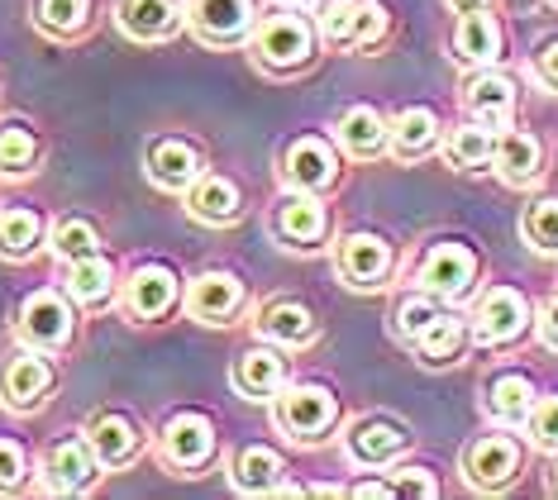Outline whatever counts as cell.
Masks as SVG:
<instances>
[{"label": "cell", "mask_w": 558, "mask_h": 500, "mask_svg": "<svg viewBox=\"0 0 558 500\" xmlns=\"http://www.w3.org/2000/svg\"><path fill=\"white\" fill-rule=\"evenodd\" d=\"M239 305H244V286H239L230 272H206L186 291V310H192L201 325H225Z\"/></svg>", "instance_id": "cell-14"}, {"label": "cell", "mask_w": 558, "mask_h": 500, "mask_svg": "<svg viewBox=\"0 0 558 500\" xmlns=\"http://www.w3.org/2000/svg\"><path fill=\"white\" fill-rule=\"evenodd\" d=\"M539 329H544V339H549L554 349H558V296H554L549 305H544V315H539Z\"/></svg>", "instance_id": "cell-44"}, {"label": "cell", "mask_w": 558, "mask_h": 500, "mask_svg": "<svg viewBox=\"0 0 558 500\" xmlns=\"http://www.w3.org/2000/svg\"><path fill=\"white\" fill-rule=\"evenodd\" d=\"M468 114H473L477 124H487L492 134L511 130V114H515V82L501 72H482L468 82V96H463Z\"/></svg>", "instance_id": "cell-9"}, {"label": "cell", "mask_w": 558, "mask_h": 500, "mask_svg": "<svg viewBox=\"0 0 558 500\" xmlns=\"http://www.w3.org/2000/svg\"><path fill=\"white\" fill-rule=\"evenodd\" d=\"M411 343H415V353H421L425 363H435V367L439 363H459V353H463V343H468V325H463L459 315H444L439 310Z\"/></svg>", "instance_id": "cell-28"}, {"label": "cell", "mask_w": 558, "mask_h": 500, "mask_svg": "<svg viewBox=\"0 0 558 500\" xmlns=\"http://www.w3.org/2000/svg\"><path fill=\"white\" fill-rule=\"evenodd\" d=\"M29 477V458H24V448L15 439H0V491H15Z\"/></svg>", "instance_id": "cell-40"}, {"label": "cell", "mask_w": 558, "mask_h": 500, "mask_svg": "<svg viewBox=\"0 0 558 500\" xmlns=\"http://www.w3.org/2000/svg\"><path fill=\"white\" fill-rule=\"evenodd\" d=\"M439 144V120H435V110H425V106H415V110H401L397 114V124H391V153L397 158H425L429 148Z\"/></svg>", "instance_id": "cell-30"}, {"label": "cell", "mask_w": 558, "mask_h": 500, "mask_svg": "<svg viewBox=\"0 0 558 500\" xmlns=\"http://www.w3.org/2000/svg\"><path fill=\"white\" fill-rule=\"evenodd\" d=\"M201 162H196V148L182 144V138H158L148 148V176L162 186V191H186L196 182Z\"/></svg>", "instance_id": "cell-23"}, {"label": "cell", "mask_w": 558, "mask_h": 500, "mask_svg": "<svg viewBox=\"0 0 558 500\" xmlns=\"http://www.w3.org/2000/svg\"><path fill=\"white\" fill-rule=\"evenodd\" d=\"M339 272H344V281L359 291L383 286L387 272H391V248L377 234H349L339 243Z\"/></svg>", "instance_id": "cell-11"}, {"label": "cell", "mask_w": 558, "mask_h": 500, "mask_svg": "<svg viewBox=\"0 0 558 500\" xmlns=\"http://www.w3.org/2000/svg\"><path fill=\"white\" fill-rule=\"evenodd\" d=\"M86 443H92L96 463L124 467L138 453V429H134L130 415H116V410H106V415L92 419V429H86Z\"/></svg>", "instance_id": "cell-18"}, {"label": "cell", "mask_w": 558, "mask_h": 500, "mask_svg": "<svg viewBox=\"0 0 558 500\" xmlns=\"http://www.w3.org/2000/svg\"><path fill=\"white\" fill-rule=\"evenodd\" d=\"M453 10H459V15H468V10H482V5H492V0H449Z\"/></svg>", "instance_id": "cell-46"}, {"label": "cell", "mask_w": 558, "mask_h": 500, "mask_svg": "<svg viewBox=\"0 0 558 500\" xmlns=\"http://www.w3.org/2000/svg\"><path fill=\"white\" fill-rule=\"evenodd\" d=\"M96 481V453L82 439H62L48 453V486L53 491H86Z\"/></svg>", "instance_id": "cell-22"}, {"label": "cell", "mask_w": 558, "mask_h": 500, "mask_svg": "<svg viewBox=\"0 0 558 500\" xmlns=\"http://www.w3.org/2000/svg\"><path fill=\"white\" fill-rule=\"evenodd\" d=\"M339 144H344L353 158H377V153L391 144V124L373 106H353L344 120H339Z\"/></svg>", "instance_id": "cell-26"}, {"label": "cell", "mask_w": 558, "mask_h": 500, "mask_svg": "<svg viewBox=\"0 0 558 500\" xmlns=\"http://www.w3.org/2000/svg\"><path fill=\"white\" fill-rule=\"evenodd\" d=\"M477 281V253L468 243H435L421 263V286L429 296L459 301L468 296V286Z\"/></svg>", "instance_id": "cell-4"}, {"label": "cell", "mask_w": 558, "mask_h": 500, "mask_svg": "<svg viewBox=\"0 0 558 500\" xmlns=\"http://www.w3.org/2000/svg\"><path fill=\"white\" fill-rule=\"evenodd\" d=\"M525 325H530V305L511 286H492L473 310L477 343H492V349H497V343H515L520 333H525Z\"/></svg>", "instance_id": "cell-6"}, {"label": "cell", "mask_w": 558, "mask_h": 500, "mask_svg": "<svg viewBox=\"0 0 558 500\" xmlns=\"http://www.w3.org/2000/svg\"><path fill=\"white\" fill-rule=\"evenodd\" d=\"M492 153H497V138H492V130L477 120L444 138V158L453 167H482V162H492Z\"/></svg>", "instance_id": "cell-33"}, {"label": "cell", "mask_w": 558, "mask_h": 500, "mask_svg": "<svg viewBox=\"0 0 558 500\" xmlns=\"http://www.w3.org/2000/svg\"><path fill=\"white\" fill-rule=\"evenodd\" d=\"M186 210H192L201 224H234L239 191H234V182H225V176H196L192 191H186Z\"/></svg>", "instance_id": "cell-25"}, {"label": "cell", "mask_w": 558, "mask_h": 500, "mask_svg": "<svg viewBox=\"0 0 558 500\" xmlns=\"http://www.w3.org/2000/svg\"><path fill=\"white\" fill-rule=\"evenodd\" d=\"M234 486L248 496H268V491H282V458L272 448H244L234 458Z\"/></svg>", "instance_id": "cell-31"}, {"label": "cell", "mask_w": 558, "mask_h": 500, "mask_svg": "<svg viewBox=\"0 0 558 500\" xmlns=\"http://www.w3.org/2000/svg\"><path fill=\"white\" fill-rule=\"evenodd\" d=\"M86 15H92V0H39V24L58 38L77 34Z\"/></svg>", "instance_id": "cell-37"}, {"label": "cell", "mask_w": 558, "mask_h": 500, "mask_svg": "<svg viewBox=\"0 0 558 500\" xmlns=\"http://www.w3.org/2000/svg\"><path fill=\"white\" fill-rule=\"evenodd\" d=\"M520 234L530 248L539 253H558V200H530L520 215Z\"/></svg>", "instance_id": "cell-35"}, {"label": "cell", "mask_w": 558, "mask_h": 500, "mask_svg": "<svg viewBox=\"0 0 558 500\" xmlns=\"http://www.w3.org/2000/svg\"><path fill=\"white\" fill-rule=\"evenodd\" d=\"M335 419H339V405L325 387H291L282 401H277V425H282L296 443L325 439Z\"/></svg>", "instance_id": "cell-2"}, {"label": "cell", "mask_w": 558, "mask_h": 500, "mask_svg": "<svg viewBox=\"0 0 558 500\" xmlns=\"http://www.w3.org/2000/svg\"><path fill=\"white\" fill-rule=\"evenodd\" d=\"M20 333L29 349H62V343L72 339V310L68 301L53 296V291H39V296H29L20 305Z\"/></svg>", "instance_id": "cell-7"}, {"label": "cell", "mask_w": 558, "mask_h": 500, "mask_svg": "<svg viewBox=\"0 0 558 500\" xmlns=\"http://www.w3.org/2000/svg\"><path fill=\"white\" fill-rule=\"evenodd\" d=\"M253 24V0H192V29L206 44H239Z\"/></svg>", "instance_id": "cell-12"}, {"label": "cell", "mask_w": 558, "mask_h": 500, "mask_svg": "<svg viewBox=\"0 0 558 500\" xmlns=\"http://www.w3.org/2000/svg\"><path fill=\"white\" fill-rule=\"evenodd\" d=\"M162 458L182 472H196L215 458V429L206 415H177L168 429H162Z\"/></svg>", "instance_id": "cell-8"}, {"label": "cell", "mask_w": 558, "mask_h": 500, "mask_svg": "<svg viewBox=\"0 0 558 500\" xmlns=\"http://www.w3.org/2000/svg\"><path fill=\"white\" fill-rule=\"evenodd\" d=\"M554 486H558V467H554Z\"/></svg>", "instance_id": "cell-48"}, {"label": "cell", "mask_w": 558, "mask_h": 500, "mask_svg": "<svg viewBox=\"0 0 558 500\" xmlns=\"http://www.w3.org/2000/svg\"><path fill=\"white\" fill-rule=\"evenodd\" d=\"M530 443L544 448V453H558V395H539L525 415Z\"/></svg>", "instance_id": "cell-39"}, {"label": "cell", "mask_w": 558, "mask_h": 500, "mask_svg": "<svg viewBox=\"0 0 558 500\" xmlns=\"http://www.w3.org/2000/svg\"><path fill=\"white\" fill-rule=\"evenodd\" d=\"M335 176H339V162L325 138H296L287 148V182L296 191H325L335 186Z\"/></svg>", "instance_id": "cell-15"}, {"label": "cell", "mask_w": 558, "mask_h": 500, "mask_svg": "<svg viewBox=\"0 0 558 500\" xmlns=\"http://www.w3.org/2000/svg\"><path fill=\"white\" fill-rule=\"evenodd\" d=\"M287 381V363L272 349H248L234 363V391L248 395V401H268V395L282 391Z\"/></svg>", "instance_id": "cell-20"}, {"label": "cell", "mask_w": 558, "mask_h": 500, "mask_svg": "<svg viewBox=\"0 0 558 500\" xmlns=\"http://www.w3.org/2000/svg\"><path fill=\"white\" fill-rule=\"evenodd\" d=\"M315 48V34L301 15H268L253 34V53L258 62H268L272 72H291V68H306Z\"/></svg>", "instance_id": "cell-1"}, {"label": "cell", "mask_w": 558, "mask_h": 500, "mask_svg": "<svg viewBox=\"0 0 558 500\" xmlns=\"http://www.w3.org/2000/svg\"><path fill=\"white\" fill-rule=\"evenodd\" d=\"M530 405H535V387H530L525 371H501V377H492V387H487L492 419H501V425H525Z\"/></svg>", "instance_id": "cell-29"}, {"label": "cell", "mask_w": 558, "mask_h": 500, "mask_svg": "<svg viewBox=\"0 0 558 500\" xmlns=\"http://www.w3.org/2000/svg\"><path fill=\"white\" fill-rule=\"evenodd\" d=\"M48 391H53V367L39 357V349L15 353L5 363V371H0V395H5L10 410H34Z\"/></svg>", "instance_id": "cell-10"}, {"label": "cell", "mask_w": 558, "mask_h": 500, "mask_svg": "<svg viewBox=\"0 0 558 500\" xmlns=\"http://www.w3.org/2000/svg\"><path fill=\"white\" fill-rule=\"evenodd\" d=\"M44 243V220L39 210H0V258H29Z\"/></svg>", "instance_id": "cell-32"}, {"label": "cell", "mask_w": 558, "mask_h": 500, "mask_svg": "<svg viewBox=\"0 0 558 500\" xmlns=\"http://www.w3.org/2000/svg\"><path fill=\"white\" fill-rule=\"evenodd\" d=\"M272 234L282 239L287 248H311V243H320L325 239V205L311 200L306 191H301V196H287L272 215Z\"/></svg>", "instance_id": "cell-16"}, {"label": "cell", "mask_w": 558, "mask_h": 500, "mask_svg": "<svg viewBox=\"0 0 558 500\" xmlns=\"http://www.w3.org/2000/svg\"><path fill=\"white\" fill-rule=\"evenodd\" d=\"M120 29L138 38V44H158V38H172L182 15H177L172 0H120Z\"/></svg>", "instance_id": "cell-19"}, {"label": "cell", "mask_w": 558, "mask_h": 500, "mask_svg": "<svg viewBox=\"0 0 558 500\" xmlns=\"http://www.w3.org/2000/svg\"><path fill=\"white\" fill-rule=\"evenodd\" d=\"M291 5H301V10H306V5H315V0H291Z\"/></svg>", "instance_id": "cell-47"}, {"label": "cell", "mask_w": 558, "mask_h": 500, "mask_svg": "<svg viewBox=\"0 0 558 500\" xmlns=\"http://www.w3.org/2000/svg\"><path fill=\"white\" fill-rule=\"evenodd\" d=\"M492 162H497L501 182L530 186V182H539V172H544V148H539V138L525 134V130H501Z\"/></svg>", "instance_id": "cell-17"}, {"label": "cell", "mask_w": 558, "mask_h": 500, "mask_svg": "<svg viewBox=\"0 0 558 500\" xmlns=\"http://www.w3.org/2000/svg\"><path fill=\"white\" fill-rule=\"evenodd\" d=\"M258 333L272 343H291V349H296V343L315 339V315L301 301H272L268 310L258 315Z\"/></svg>", "instance_id": "cell-27"}, {"label": "cell", "mask_w": 558, "mask_h": 500, "mask_svg": "<svg viewBox=\"0 0 558 500\" xmlns=\"http://www.w3.org/2000/svg\"><path fill=\"white\" fill-rule=\"evenodd\" d=\"M397 496H421V500H429V496H439V486H435V477H429L425 467H401L397 472Z\"/></svg>", "instance_id": "cell-42"}, {"label": "cell", "mask_w": 558, "mask_h": 500, "mask_svg": "<svg viewBox=\"0 0 558 500\" xmlns=\"http://www.w3.org/2000/svg\"><path fill=\"white\" fill-rule=\"evenodd\" d=\"M177 301V277L168 267H138L130 277V291H124V305L138 315V319H162Z\"/></svg>", "instance_id": "cell-21"}, {"label": "cell", "mask_w": 558, "mask_h": 500, "mask_svg": "<svg viewBox=\"0 0 558 500\" xmlns=\"http://www.w3.org/2000/svg\"><path fill=\"white\" fill-rule=\"evenodd\" d=\"M453 48H459L463 62H497L501 58V24H497V15H487V5L459 15Z\"/></svg>", "instance_id": "cell-24"}, {"label": "cell", "mask_w": 558, "mask_h": 500, "mask_svg": "<svg viewBox=\"0 0 558 500\" xmlns=\"http://www.w3.org/2000/svg\"><path fill=\"white\" fill-rule=\"evenodd\" d=\"M320 34L335 48H367L387 34V10L383 5H359V0H329L320 15Z\"/></svg>", "instance_id": "cell-3"}, {"label": "cell", "mask_w": 558, "mask_h": 500, "mask_svg": "<svg viewBox=\"0 0 558 500\" xmlns=\"http://www.w3.org/2000/svg\"><path fill=\"white\" fill-rule=\"evenodd\" d=\"M34 158H39V138L24 124H0V172H29Z\"/></svg>", "instance_id": "cell-36"}, {"label": "cell", "mask_w": 558, "mask_h": 500, "mask_svg": "<svg viewBox=\"0 0 558 500\" xmlns=\"http://www.w3.org/2000/svg\"><path fill=\"white\" fill-rule=\"evenodd\" d=\"M439 310H435V305H429L425 296H411V301H401V310H397V325H401V333H405V339H415V333H421L425 325H429V319H435Z\"/></svg>", "instance_id": "cell-41"}, {"label": "cell", "mask_w": 558, "mask_h": 500, "mask_svg": "<svg viewBox=\"0 0 558 500\" xmlns=\"http://www.w3.org/2000/svg\"><path fill=\"white\" fill-rule=\"evenodd\" d=\"M405 443H411V434H405L397 419H387V415H367V419H359V425L349 429V453L359 458V463H367V467L391 463Z\"/></svg>", "instance_id": "cell-13"}, {"label": "cell", "mask_w": 558, "mask_h": 500, "mask_svg": "<svg viewBox=\"0 0 558 500\" xmlns=\"http://www.w3.org/2000/svg\"><path fill=\"white\" fill-rule=\"evenodd\" d=\"M539 76L558 92V44H549V48L539 53Z\"/></svg>", "instance_id": "cell-43"}, {"label": "cell", "mask_w": 558, "mask_h": 500, "mask_svg": "<svg viewBox=\"0 0 558 500\" xmlns=\"http://www.w3.org/2000/svg\"><path fill=\"white\" fill-rule=\"evenodd\" d=\"M353 496H397V486L391 481H359L353 486Z\"/></svg>", "instance_id": "cell-45"}, {"label": "cell", "mask_w": 558, "mask_h": 500, "mask_svg": "<svg viewBox=\"0 0 558 500\" xmlns=\"http://www.w3.org/2000/svg\"><path fill=\"white\" fill-rule=\"evenodd\" d=\"M100 248V239H96V229L86 224V220H62L53 229V253L62 263H77V258H92V253Z\"/></svg>", "instance_id": "cell-38"}, {"label": "cell", "mask_w": 558, "mask_h": 500, "mask_svg": "<svg viewBox=\"0 0 558 500\" xmlns=\"http://www.w3.org/2000/svg\"><path fill=\"white\" fill-rule=\"evenodd\" d=\"M68 286H72V296H77V301L96 305V301H106V296H110L116 277H110V263L100 258V253H92V258L68 263Z\"/></svg>", "instance_id": "cell-34"}, {"label": "cell", "mask_w": 558, "mask_h": 500, "mask_svg": "<svg viewBox=\"0 0 558 500\" xmlns=\"http://www.w3.org/2000/svg\"><path fill=\"white\" fill-rule=\"evenodd\" d=\"M520 472V443L506 439V434H482V439L468 443L463 453V477L477 486V491H501L511 486Z\"/></svg>", "instance_id": "cell-5"}]
</instances>
